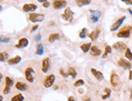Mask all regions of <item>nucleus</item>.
<instances>
[{
	"mask_svg": "<svg viewBox=\"0 0 132 101\" xmlns=\"http://www.w3.org/2000/svg\"><path fill=\"white\" fill-rule=\"evenodd\" d=\"M132 31V26H126L125 28L122 29L120 30V32H118L117 34V37L118 38H129L130 34H131V32Z\"/></svg>",
	"mask_w": 132,
	"mask_h": 101,
	"instance_id": "f257e3e1",
	"label": "nucleus"
},
{
	"mask_svg": "<svg viewBox=\"0 0 132 101\" xmlns=\"http://www.w3.org/2000/svg\"><path fill=\"white\" fill-rule=\"evenodd\" d=\"M73 15H74V12H73L70 8H66L65 10H64V14H61L60 17H61V18H62L63 20H64V21H73Z\"/></svg>",
	"mask_w": 132,
	"mask_h": 101,
	"instance_id": "f03ea898",
	"label": "nucleus"
},
{
	"mask_svg": "<svg viewBox=\"0 0 132 101\" xmlns=\"http://www.w3.org/2000/svg\"><path fill=\"white\" fill-rule=\"evenodd\" d=\"M45 16L43 14H39V13H30V21L33 23L36 22H41L44 20Z\"/></svg>",
	"mask_w": 132,
	"mask_h": 101,
	"instance_id": "7ed1b4c3",
	"label": "nucleus"
},
{
	"mask_svg": "<svg viewBox=\"0 0 132 101\" xmlns=\"http://www.w3.org/2000/svg\"><path fill=\"white\" fill-rule=\"evenodd\" d=\"M55 80V75L50 74V75L47 76L46 78H45V80H44V82H43V86H44L46 88H49L54 84Z\"/></svg>",
	"mask_w": 132,
	"mask_h": 101,
	"instance_id": "20e7f679",
	"label": "nucleus"
},
{
	"mask_svg": "<svg viewBox=\"0 0 132 101\" xmlns=\"http://www.w3.org/2000/svg\"><path fill=\"white\" fill-rule=\"evenodd\" d=\"M5 81H6V86H5V88L3 89V93H4V95H8L9 92H10L11 87H12L14 84V81L9 77H6Z\"/></svg>",
	"mask_w": 132,
	"mask_h": 101,
	"instance_id": "39448f33",
	"label": "nucleus"
},
{
	"mask_svg": "<svg viewBox=\"0 0 132 101\" xmlns=\"http://www.w3.org/2000/svg\"><path fill=\"white\" fill-rule=\"evenodd\" d=\"M34 70L33 68L29 67L25 69V78H26V80L28 82H34Z\"/></svg>",
	"mask_w": 132,
	"mask_h": 101,
	"instance_id": "423d86ee",
	"label": "nucleus"
},
{
	"mask_svg": "<svg viewBox=\"0 0 132 101\" xmlns=\"http://www.w3.org/2000/svg\"><path fill=\"white\" fill-rule=\"evenodd\" d=\"M91 12V17H90V21L92 23H96L99 21V18L101 16V12L97 10H90Z\"/></svg>",
	"mask_w": 132,
	"mask_h": 101,
	"instance_id": "0eeeda50",
	"label": "nucleus"
},
{
	"mask_svg": "<svg viewBox=\"0 0 132 101\" xmlns=\"http://www.w3.org/2000/svg\"><path fill=\"white\" fill-rule=\"evenodd\" d=\"M117 64L123 69H130L131 68V63L124 59H120L117 61Z\"/></svg>",
	"mask_w": 132,
	"mask_h": 101,
	"instance_id": "6e6552de",
	"label": "nucleus"
},
{
	"mask_svg": "<svg viewBox=\"0 0 132 101\" xmlns=\"http://www.w3.org/2000/svg\"><path fill=\"white\" fill-rule=\"evenodd\" d=\"M126 18V16H123L122 17H121V18H119L118 20H117V21L113 24V25L111 26V28H110V30L111 31H116V30L117 29L119 28V27L122 25V24L123 23V21H125V19Z\"/></svg>",
	"mask_w": 132,
	"mask_h": 101,
	"instance_id": "1a4fd4ad",
	"label": "nucleus"
},
{
	"mask_svg": "<svg viewBox=\"0 0 132 101\" xmlns=\"http://www.w3.org/2000/svg\"><path fill=\"white\" fill-rule=\"evenodd\" d=\"M53 8L55 9H61L67 5V1L65 0H56L53 1Z\"/></svg>",
	"mask_w": 132,
	"mask_h": 101,
	"instance_id": "9d476101",
	"label": "nucleus"
},
{
	"mask_svg": "<svg viewBox=\"0 0 132 101\" xmlns=\"http://www.w3.org/2000/svg\"><path fill=\"white\" fill-rule=\"evenodd\" d=\"M113 47L114 48L115 50H120V51H122V50L127 49L126 45L125 44L124 42H117L114 43V44L113 45Z\"/></svg>",
	"mask_w": 132,
	"mask_h": 101,
	"instance_id": "9b49d317",
	"label": "nucleus"
},
{
	"mask_svg": "<svg viewBox=\"0 0 132 101\" xmlns=\"http://www.w3.org/2000/svg\"><path fill=\"white\" fill-rule=\"evenodd\" d=\"M50 67V61L49 58H45L42 62V71L43 73H47Z\"/></svg>",
	"mask_w": 132,
	"mask_h": 101,
	"instance_id": "f8f14e48",
	"label": "nucleus"
},
{
	"mask_svg": "<svg viewBox=\"0 0 132 101\" xmlns=\"http://www.w3.org/2000/svg\"><path fill=\"white\" fill-rule=\"evenodd\" d=\"M38 6H36L35 4H25L23 6V11L25 12H34L35 10H37Z\"/></svg>",
	"mask_w": 132,
	"mask_h": 101,
	"instance_id": "ddd939ff",
	"label": "nucleus"
},
{
	"mask_svg": "<svg viewBox=\"0 0 132 101\" xmlns=\"http://www.w3.org/2000/svg\"><path fill=\"white\" fill-rule=\"evenodd\" d=\"M29 45V40L25 38H22L19 40V42L16 45V47L17 48H25Z\"/></svg>",
	"mask_w": 132,
	"mask_h": 101,
	"instance_id": "4468645a",
	"label": "nucleus"
},
{
	"mask_svg": "<svg viewBox=\"0 0 132 101\" xmlns=\"http://www.w3.org/2000/svg\"><path fill=\"white\" fill-rule=\"evenodd\" d=\"M91 71L92 74L95 76V78H96L98 81L100 82V81L104 80V74H103L100 71H98V70H96L95 68H91Z\"/></svg>",
	"mask_w": 132,
	"mask_h": 101,
	"instance_id": "2eb2a0df",
	"label": "nucleus"
},
{
	"mask_svg": "<svg viewBox=\"0 0 132 101\" xmlns=\"http://www.w3.org/2000/svg\"><path fill=\"white\" fill-rule=\"evenodd\" d=\"M110 83L113 86H117L119 83V77L117 73H112L111 77H110Z\"/></svg>",
	"mask_w": 132,
	"mask_h": 101,
	"instance_id": "dca6fc26",
	"label": "nucleus"
},
{
	"mask_svg": "<svg viewBox=\"0 0 132 101\" xmlns=\"http://www.w3.org/2000/svg\"><path fill=\"white\" fill-rule=\"evenodd\" d=\"M99 32H100V30H99V29H97L94 30V31H92L91 34H88V37L91 39V41H95L97 38H98Z\"/></svg>",
	"mask_w": 132,
	"mask_h": 101,
	"instance_id": "f3484780",
	"label": "nucleus"
},
{
	"mask_svg": "<svg viewBox=\"0 0 132 101\" xmlns=\"http://www.w3.org/2000/svg\"><path fill=\"white\" fill-rule=\"evenodd\" d=\"M21 60V57L20 55H17V56L13 57V58H10L8 59V64H11V65H13V64H17L18 63H20Z\"/></svg>",
	"mask_w": 132,
	"mask_h": 101,
	"instance_id": "a211bd4d",
	"label": "nucleus"
},
{
	"mask_svg": "<svg viewBox=\"0 0 132 101\" xmlns=\"http://www.w3.org/2000/svg\"><path fill=\"white\" fill-rule=\"evenodd\" d=\"M16 88H17V90H19V91H26V90H27L28 86H27V85L25 84V82H17V84H16Z\"/></svg>",
	"mask_w": 132,
	"mask_h": 101,
	"instance_id": "6ab92c4d",
	"label": "nucleus"
},
{
	"mask_svg": "<svg viewBox=\"0 0 132 101\" xmlns=\"http://www.w3.org/2000/svg\"><path fill=\"white\" fill-rule=\"evenodd\" d=\"M91 55H93V56H99V55H101V50L100 49H99L97 46H91Z\"/></svg>",
	"mask_w": 132,
	"mask_h": 101,
	"instance_id": "aec40b11",
	"label": "nucleus"
},
{
	"mask_svg": "<svg viewBox=\"0 0 132 101\" xmlns=\"http://www.w3.org/2000/svg\"><path fill=\"white\" fill-rule=\"evenodd\" d=\"M80 48L82 50L83 52L86 53V52L89 50V49H91V42H88V43H85V44L81 45Z\"/></svg>",
	"mask_w": 132,
	"mask_h": 101,
	"instance_id": "412c9836",
	"label": "nucleus"
},
{
	"mask_svg": "<svg viewBox=\"0 0 132 101\" xmlns=\"http://www.w3.org/2000/svg\"><path fill=\"white\" fill-rule=\"evenodd\" d=\"M9 55L7 52H1L0 53V60L1 62H6V61H8Z\"/></svg>",
	"mask_w": 132,
	"mask_h": 101,
	"instance_id": "4be33fe9",
	"label": "nucleus"
},
{
	"mask_svg": "<svg viewBox=\"0 0 132 101\" xmlns=\"http://www.w3.org/2000/svg\"><path fill=\"white\" fill-rule=\"evenodd\" d=\"M44 53V47L43 44H38L37 46V50H36V54L38 55H42Z\"/></svg>",
	"mask_w": 132,
	"mask_h": 101,
	"instance_id": "5701e85b",
	"label": "nucleus"
},
{
	"mask_svg": "<svg viewBox=\"0 0 132 101\" xmlns=\"http://www.w3.org/2000/svg\"><path fill=\"white\" fill-rule=\"evenodd\" d=\"M60 38V35L58 34H51L49 36V38H48V40H49L50 42H54L55 40H58V39Z\"/></svg>",
	"mask_w": 132,
	"mask_h": 101,
	"instance_id": "b1692460",
	"label": "nucleus"
},
{
	"mask_svg": "<svg viewBox=\"0 0 132 101\" xmlns=\"http://www.w3.org/2000/svg\"><path fill=\"white\" fill-rule=\"evenodd\" d=\"M68 75H70L72 77V78H75L77 76V72H76L74 68H69L68 70Z\"/></svg>",
	"mask_w": 132,
	"mask_h": 101,
	"instance_id": "393cba45",
	"label": "nucleus"
},
{
	"mask_svg": "<svg viewBox=\"0 0 132 101\" xmlns=\"http://www.w3.org/2000/svg\"><path fill=\"white\" fill-rule=\"evenodd\" d=\"M104 91L106 92V94L102 95V100H106V99L109 98L110 95H111V89H110V88L106 87L105 89H104Z\"/></svg>",
	"mask_w": 132,
	"mask_h": 101,
	"instance_id": "a878e982",
	"label": "nucleus"
},
{
	"mask_svg": "<svg viewBox=\"0 0 132 101\" xmlns=\"http://www.w3.org/2000/svg\"><path fill=\"white\" fill-rule=\"evenodd\" d=\"M24 100V96L21 94H17L15 96L12 98V101H23Z\"/></svg>",
	"mask_w": 132,
	"mask_h": 101,
	"instance_id": "bb28decb",
	"label": "nucleus"
},
{
	"mask_svg": "<svg viewBox=\"0 0 132 101\" xmlns=\"http://www.w3.org/2000/svg\"><path fill=\"white\" fill-rule=\"evenodd\" d=\"M91 3V1H86V0H77V4L78 7H82L85 5H89Z\"/></svg>",
	"mask_w": 132,
	"mask_h": 101,
	"instance_id": "cd10ccee",
	"label": "nucleus"
},
{
	"mask_svg": "<svg viewBox=\"0 0 132 101\" xmlns=\"http://www.w3.org/2000/svg\"><path fill=\"white\" fill-rule=\"evenodd\" d=\"M112 52V47L110 46H105V50H104V55H102L103 58H106L108 54H110Z\"/></svg>",
	"mask_w": 132,
	"mask_h": 101,
	"instance_id": "c85d7f7f",
	"label": "nucleus"
},
{
	"mask_svg": "<svg viewBox=\"0 0 132 101\" xmlns=\"http://www.w3.org/2000/svg\"><path fill=\"white\" fill-rule=\"evenodd\" d=\"M125 56L129 59V60H132V52H131V50H130V48H127V49H126V53H125Z\"/></svg>",
	"mask_w": 132,
	"mask_h": 101,
	"instance_id": "c756f323",
	"label": "nucleus"
},
{
	"mask_svg": "<svg viewBox=\"0 0 132 101\" xmlns=\"http://www.w3.org/2000/svg\"><path fill=\"white\" fill-rule=\"evenodd\" d=\"M86 32H87V29H86V28L82 29L81 30L80 34H79V37H80L81 38H86Z\"/></svg>",
	"mask_w": 132,
	"mask_h": 101,
	"instance_id": "7c9ffc66",
	"label": "nucleus"
},
{
	"mask_svg": "<svg viewBox=\"0 0 132 101\" xmlns=\"http://www.w3.org/2000/svg\"><path fill=\"white\" fill-rule=\"evenodd\" d=\"M83 84H84V81L82 80V79H79V80L76 81L74 83H73V86H82Z\"/></svg>",
	"mask_w": 132,
	"mask_h": 101,
	"instance_id": "2f4dec72",
	"label": "nucleus"
},
{
	"mask_svg": "<svg viewBox=\"0 0 132 101\" xmlns=\"http://www.w3.org/2000/svg\"><path fill=\"white\" fill-rule=\"evenodd\" d=\"M1 43H8V42H10V38H1Z\"/></svg>",
	"mask_w": 132,
	"mask_h": 101,
	"instance_id": "473e14b6",
	"label": "nucleus"
},
{
	"mask_svg": "<svg viewBox=\"0 0 132 101\" xmlns=\"http://www.w3.org/2000/svg\"><path fill=\"white\" fill-rule=\"evenodd\" d=\"M43 8H49V6H50V3L48 1H47V0H45L44 1V3H43Z\"/></svg>",
	"mask_w": 132,
	"mask_h": 101,
	"instance_id": "72a5a7b5",
	"label": "nucleus"
},
{
	"mask_svg": "<svg viewBox=\"0 0 132 101\" xmlns=\"http://www.w3.org/2000/svg\"><path fill=\"white\" fill-rule=\"evenodd\" d=\"M60 75H61V76H63V77H68V73H65L64 71H63L62 68H60Z\"/></svg>",
	"mask_w": 132,
	"mask_h": 101,
	"instance_id": "f704fd0d",
	"label": "nucleus"
},
{
	"mask_svg": "<svg viewBox=\"0 0 132 101\" xmlns=\"http://www.w3.org/2000/svg\"><path fill=\"white\" fill-rule=\"evenodd\" d=\"M41 40V34H38L37 35L35 36V41L38 42V41Z\"/></svg>",
	"mask_w": 132,
	"mask_h": 101,
	"instance_id": "c9c22d12",
	"label": "nucleus"
},
{
	"mask_svg": "<svg viewBox=\"0 0 132 101\" xmlns=\"http://www.w3.org/2000/svg\"><path fill=\"white\" fill-rule=\"evenodd\" d=\"M38 25H34V26H33L32 27V29H31V30H30V32H31V33H33V32H34L35 31V30H37L38 29Z\"/></svg>",
	"mask_w": 132,
	"mask_h": 101,
	"instance_id": "e433bc0d",
	"label": "nucleus"
},
{
	"mask_svg": "<svg viewBox=\"0 0 132 101\" xmlns=\"http://www.w3.org/2000/svg\"><path fill=\"white\" fill-rule=\"evenodd\" d=\"M68 101H75V100H74V99H73V96H69L68 98Z\"/></svg>",
	"mask_w": 132,
	"mask_h": 101,
	"instance_id": "4c0bfd02",
	"label": "nucleus"
},
{
	"mask_svg": "<svg viewBox=\"0 0 132 101\" xmlns=\"http://www.w3.org/2000/svg\"><path fill=\"white\" fill-rule=\"evenodd\" d=\"M125 3L127 5H132V1H125Z\"/></svg>",
	"mask_w": 132,
	"mask_h": 101,
	"instance_id": "58836bf2",
	"label": "nucleus"
},
{
	"mask_svg": "<svg viewBox=\"0 0 132 101\" xmlns=\"http://www.w3.org/2000/svg\"><path fill=\"white\" fill-rule=\"evenodd\" d=\"M129 79L130 80H132V70L130 71V74H129Z\"/></svg>",
	"mask_w": 132,
	"mask_h": 101,
	"instance_id": "ea45409f",
	"label": "nucleus"
},
{
	"mask_svg": "<svg viewBox=\"0 0 132 101\" xmlns=\"http://www.w3.org/2000/svg\"><path fill=\"white\" fill-rule=\"evenodd\" d=\"M79 93H83V89H79Z\"/></svg>",
	"mask_w": 132,
	"mask_h": 101,
	"instance_id": "a19ab883",
	"label": "nucleus"
},
{
	"mask_svg": "<svg viewBox=\"0 0 132 101\" xmlns=\"http://www.w3.org/2000/svg\"><path fill=\"white\" fill-rule=\"evenodd\" d=\"M128 12H129L131 14V16H132V10H131V9H128Z\"/></svg>",
	"mask_w": 132,
	"mask_h": 101,
	"instance_id": "79ce46f5",
	"label": "nucleus"
},
{
	"mask_svg": "<svg viewBox=\"0 0 132 101\" xmlns=\"http://www.w3.org/2000/svg\"><path fill=\"white\" fill-rule=\"evenodd\" d=\"M0 101H3V96H0Z\"/></svg>",
	"mask_w": 132,
	"mask_h": 101,
	"instance_id": "37998d69",
	"label": "nucleus"
},
{
	"mask_svg": "<svg viewBox=\"0 0 132 101\" xmlns=\"http://www.w3.org/2000/svg\"><path fill=\"white\" fill-rule=\"evenodd\" d=\"M2 78H3V75H0V79H2Z\"/></svg>",
	"mask_w": 132,
	"mask_h": 101,
	"instance_id": "c03bdc74",
	"label": "nucleus"
}]
</instances>
